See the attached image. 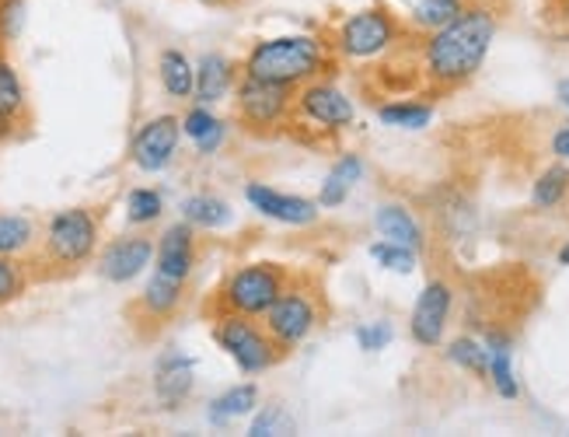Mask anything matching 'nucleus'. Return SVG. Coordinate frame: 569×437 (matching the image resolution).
<instances>
[{"label":"nucleus","mask_w":569,"mask_h":437,"mask_svg":"<svg viewBox=\"0 0 569 437\" xmlns=\"http://www.w3.org/2000/svg\"><path fill=\"white\" fill-rule=\"evenodd\" d=\"M492 39H497V14L489 8H465L455 21L427 36L423 75L440 88L472 81L492 50Z\"/></svg>","instance_id":"obj_1"},{"label":"nucleus","mask_w":569,"mask_h":437,"mask_svg":"<svg viewBox=\"0 0 569 437\" xmlns=\"http://www.w3.org/2000/svg\"><path fill=\"white\" fill-rule=\"evenodd\" d=\"M332 63H336L332 42L311 32H290V36L259 39L249 50V57H244L241 75L297 91L315 78H326Z\"/></svg>","instance_id":"obj_2"},{"label":"nucleus","mask_w":569,"mask_h":437,"mask_svg":"<svg viewBox=\"0 0 569 437\" xmlns=\"http://www.w3.org/2000/svg\"><path fill=\"white\" fill-rule=\"evenodd\" d=\"M213 339H217V347L238 364L241 375H262L283 357V350L277 347V339L269 336V329L259 319H252V315L217 311Z\"/></svg>","instance_id":"obj_3"},{"label":"nucleus","mask_w":569,"mask_h":437,"mask_svg":"<svg viewBox=\"0 0 569 437\" xmlns=\"http://www.w3.org/2000/svg\"><path fill=\"white\" fill-rule=\"evenodd\" d=\"M98 238H102L98 213L88 207H67L46 221L42 256L53 266H60V270H78V266H84L94 256Z\"/></svg>","instance_id":"obj_4"},{"label":"nucleus","mask_w":569,"mask_h":437,"mask_svg":"<svg viewBox=\"0 0 569 437\" xmlns=\"http://www.w3.org/2000/svg\"><path fill=\"white\" fill-rule=\"evenodd\" d=\"M287 280H290V274L280 262H244L224 280V287H220L217 311H238V315L262 319V315L273 308V301L280 298Z\"/></svg>","instance_id":"obj_5"},{"label":"nucleus","mask_w":569,"mask_h":437,"mask_svg":"<svg viewBox=\"0 0 569 437\" xmlns=\"http://www.w3.org/2000/svg\"><path fill=\"white\" fill-rule=\"evenodd\" d=\"M399 36H402L399 18L388 8L375 4V8H360L353 14H346L336 26L332 46H336V57L342 60H378L399 42Z\"/></svg>","instance_id":"obj_6"},{"label":"nucleus","mask_w":569,"mask_h":437,"mask_svg":"<svg viewBox=\"0 0 569 437\" xmlns=\"http://www.w3.org/2000/svg\"><path fill=\"white\" fill-rule=\"evenodd\" d=\"M318 322H321V301H318L315 290L301 280H287V287L280 290L273 308L262 315V326L269 329V336L277 339V347L283 354L308 344V336L318 329Z\"/></svg>","instance_id":"obj_7"},{"label":"nucleus","mask_w":569,"mask_h":437,"mask_svg":"<svg viewBox=\"0 0 569 437\" xmlns=\"http://www.w3.org/2000/svg\"><path fill=\"white\" fill-rule=\"evenodd\" d=\"M290 123L311 127L321 133H342L357 123V106L336 81L315 78L293 91V116Z\"/></svg>","instance_id":"obj_8"},{"label":"nucleus","mask_w":569,"mask_h":437,"mask_svg":"<svg viewBox=\"0 0 569 437\" xmlns=\"http://www.w3.org/2000/svg\"><path fill=\"white\" fill-rule=\"evenodd\" d=\"M234 106L238 119L256 133H269L290 123L293 116V91L283 85H269L259 78L241 75L234 85Z\"/></svg>","instance_id":"obj_9"},{"label":"nucleus","mask_w":569,"mask_h":437,"mask_svg":"<svg viewBox=\"0 0 569 437\" xmlns=\"http://www.w3.org/2000/svg\"><path fill=\"white\" fill-rule=\"evenodd\" d=\"M451 308H455V287L448 280H440V277L427 280L423 290H419L416 305H412V315H409L412 344L437 350L443 344V332H448Z\"/></svg>","instance_id":"obj_10"},{"label":"nucleus","mask_w":569,"mask_h":437,"mask_svg":"<svg viewBox=\"0 0 569 437\" xmlns=\"http://www.w3.org/2000/svg\"><path fill=\"white\" fill-rule=\"evenodd\" d=\"M179 140H182V119L171 116V112H161V116H151L147 123L133 133V143H130V158L140 172L147 176H158L164 168L176 161L179 155Z\"/></svg>","instance_id":"obj_11"},{"label":"nucleus","mask_w":569,"mask_h":437,"mask_svg":"<svg viewBox=\"0 0 569 437\" xmlns=\"http://www.w3.org/2000/svg\"><path fill=\"white\" fill-rule=\"evenodd\" d=\"M244 200H249V207L256 213L269 217V221H277V225H287V228H311L321 217L318 200L297 197V192H280L269 182H249L244 186Z\"/></svg>","instance_id":"obj_12"},{"label":"nucleus","mask_w":569,"mask_h":437,"mask_svg":"<svg viewBox=\"0 0 569 437\" xmlns=\"http://www.w3.org/2000/svg\"><path fill=\"white\" fill-rule=\"evenodd\" d=\"M158 241L151 235H119L98 256V274L109 284H130L154 262Z\"/></svg>","instance_id":"obj_13"},{"label":"nucleus","mask_w":569,"mask_h":437,"mask_svg":"<svg viewBox=\"0 0 569 437\" xmlns=\"http://www.w3.org/2000/svg\"><path fill=\"white\" fill-rule=\"evenodd\" d=\"M196 252H200V241H196V228L186 221L168 225L158 238V249H154V270L171 277V280H182L189 284L192 270H196Z\"/></svg>","instance_id":"obj_14"},{"label":"nucleus","mask_w":569,"mask_h":437,"mask_svg":"<svg viewBox=\"0 0 569 437\" xmlns=\"http://www.w3.org/2000/svg\"><path fill=\"white\" fill-rule=\"evenodd\" d=\"M238 78H241V70L228 53H217V50L203 53L200 60H196V95H192V99L203 102V106L224 102L228 95L234 91Z\"/></svg>","instance_id":"obj_15"},{"label":"nucleus","mask_w":569,"mask_h":437,"mask_svg":"<svg viewBox=\"0 0 569 437\" xmlns=\"http://www.w3.org/2000/svg\"><path fill=\"white\" fill-rule=\"evenodd\" d=\"M182 301H186V284L182 280H171V277H164V274H151V280L143 284V290H140V301H137V308H140V315L147 322H168L171 315H176L179 308H182Z\"/></svg>","instance_id":"obj_16"},{"label":"nucleus","mask_w":569,"mask_h":437,"mask_svg":"<svg viewBox=\"0 0 569 437\" xmlns=\"http://www.w3.org/2000/svg\"><path fill=\"white\" fill-rule=\"evenodd\" d=\"M192 368H196V360L179 354V350H171L158 360V371H154V393L158 399L168 406V409H176L189 393H192Z\"/></svg>","instance_id":"obj_17"},{"label":"nucleus","mask_w":569,"mask_h":437,"mask_svg":"<svg viewBox=\"0 0 569 437\" xmlns=\"http://www.w3.org/2000/svg\"><path fill=\"white\" fill-rule=\"evenodd\" d=\"M182 137H189L196 143V155H217L220 148H224L228 140V123L213 112V106H203L196 102L186 116H182Z\"/></svg>","instance_id":"obj_18"},{"label":"nucleus","mask_w":569,"mask_h":437,"mask_svg":"<svg viewBox=\"0 0 569 437\" xmlns=\"http://www.w3.org/2000/svg\"><path fill=\"white\" fill-rule=\"evenodd\" d=\"M360 179H363V158L360 155H342L329 172H326V179H321V189H318V207L321 210H336V207H342L346 200L353 197V189L360 186Z\"/></svg>","instance_id":"obj_19"},{"label":"nucleus","mask_w":569,"mask_h":437,"mask_svg":"<svg viewBox=\"0 0 569 437\" xmlns=\"http://www.w3.org/2000/svg\"><path fill=\"white\" fill-rule=\"evenodd\" d=\"M375 228H378L381 238L399 241V246H409L416 252H423V246H427L423 225H419L416 213L409 207H402V203H381L375 210Z\"/></svg>","instance_id":"obj_20"},{"label":"nucleus","mask_w":569,"mask_h":437,"mask_svg":"<svg viewBox=\"0 0 569 437\" xmlns=\"http://www.w3.org/2000/svg\"><path fill=\"white\" fill-rule=\"evenodd\" d=\"M158 81L168 99L189 102L196 95V63L182 50H161L158 57Z\"/></svg>","instance_id":"obj_21"},{"label":"nucleus","mask_w":569,"mask_h":437,"mask_svg":"<svg viewBox=\"0 0 569 437\" xmlns=\"http://www.w3.org/2000/svg\"><path fill=\"white\" fill-rule=\"evenodd\" d=\"M486 350H489V381L503 399L521 396V381L513 371V344L503 332H489L486 336Z\"/></svg>","instance_id":"obj_22"},{"label":"nucleus","mask_w":569,"mask_h":437,"mask_svg":"<svg viewBox=\"0 0 569 437\" xmlns=\"http://www.w3.org/2000/svg\"><path fill=\"white\" fill-rule=\"evenodd\" d=\"M259 409V388L252 381H244V385H234L228 388V393H220L210 409H207V420L213 427H228L241 417H252V413Z\"/></svg>","instance_id":"obj_23"},{"label":"nucleus","mask_w":569,"mask_h":437,"mask_svg":"<svg viewBox=\"0 0 569 437\" xmlns=\"http://www.w3.org/2000/svg\"><path fill=\"white\" fill-rule=\"evenodd\" d=\"M182 217L192 228H207V231H220L234 221V210L228 200L213 197V192H196V197L182 200Z\"/></svg>","instance_id":"obj_24"},{"label":"nucleus","mask_w":569,"mask_h":437,"mask_svg":"<svg viewBox=\"0 0 569 437\" xmlns=\"http://www.w3.org/2000/svg\"><path fill=\"white\" fill-rule=\"evenodd\" d=\"M378 119L391 130H427L433 123V106L412 102V99L385 102V106H378Z\"/></svg>","instance_id":"obj_25"},{"label":"nucleus","mask_w":569,"mask_h":437,"mask_svg":"<svg viewBox=\"0 0 569 437\" xmlns=\"http://www.w3.org/2000/svg\"><path fill=\"white\" fill-rule=\"evenodd\" d=\"M36 246V225L24 213H0V256L21 259Z\"/></svg>","instance_id":"obj_26"},{"label":"nucleus","mask_w":569,"mask_h":437,"mask_svg":"<svg viewBox=\"0 0 569 437\" xmlns=\"http://www.w3.org/2000/svg\"><path fill=\"white\" fill-rule=\"evenodd\" d=\"M566 197H569V168L562 161H556V165H549L546 172L535 179V186H531V203L538 210H552Z\"/></svg>","instance_id":"obj_27"},{"label":"nucleus","mask_w":569,"mask_h":437,"mask_svg":"<svg viewBox=\"0 0 569 437\" xmlns=\"http://www.w3.org/2000/svg\"><path fill=\"white\" fill-rule=\"evenodd\" d=\"M0 109H4L11 119H18V123L29 116V91H24L18 67L4 53H0Z\"/></svg>","instance_id":"obj_28"},{"label":"nucleus","mask_w":569,"mask_h":437,"mask_svg":"<svg viewBox=\"0 0 569 437\" xmlns=\"http://www.w3.org/2000/svg\"><path fill=\"white\" fill-rule=\"evenodd\" d=\"M448 360L455 368L476 375V378H489V350H486V339L476 336H458L448 344Z\"/></svg>","instance_id":"obj_29"},{"label":"nucleus","mask_w":569,"mask_h":437,"mask_svg":"<svg viewBox=\"0 0 569 437\" xmlns=\"http://www.w3.org/2000/svg\"><path fill=\"white\" fill-rule=\"evenodd\" d=\"M161 213H164V197L158 189L151 186H137L127 192V221L133 228H151L161 221Z\"/></svg>","instance_id":"obj_30"},{"label":"nucleus","mask_w":569,"mask_h":437,"mask_svg":"<svg viewBox=\"0 0 569 437\" xmlns=\"http://www.w3.org/2000/svg\"><path fill=\"white\" fill-rule=\"evenodd\" d=\"M367 256L375 259V262L381 266V270H388V274H402V277L416 274V266H419V252H416V249L399 246V241H388V238L375 241V246L367 249Z\"/></svg>","instance_id":"obj_31"},{"label":"nucleus","mask_w":569,"mask_h":437,"mask_svg":"<svg viewBox=\"0 0 569 437\" xmlns=\"http://www.w3.org/2000/svg\"><path fill=\"white\" fill-rule=\"evenodd\" d=\"M461 11H465V0H416L412 26L427 29V32H437V29L448 26V21H455Z\"/></svg>","instance_id":"obj_32"},{"label":"nucleus","mask_w":569,"mask_h":437,"mask_svg":"<svg viewBox=\"0 0 569 437\" xmlns=\"http://www.w3.org/2000/svg\"><path fill=\"white\" fill-rule=\"evenodd\" d=\"M353 339H357V347H360L363 354H381V350L391 347L395 329H391V322H385V319L360 322V326L353 329Z\"/></svg>","instance_id":"obj_33"},{"label":"nucleus","mask_w":569,"mask_h":437,"mask_svg":"<svg viewBox=\"0 0 569 437\" xmlns=\"http://www.w3.org/2000/svg\"><path fill=\"white\" fill-rule=\"evenodd\" d=\"M24 295V266L11 256H0V308Z\"/></svg>","instance_id":"obj_34"},{"label":"nucleus","mask_w":569,"mask_h":437,"mask_svg":"<svg viewBox=\"0 0 569 437\" xmlns=\"http://www.w3.org/2000/svg\"><path fill=\"white\" fill-rule=\"evenodd\" d=\"M293 430V420L287 417L283 406H262L256 409V420L249 424V434L252 437H266V434H290Z\"/></svg>","instance_id":"obj_35"},{"label":"nucleus","mask_w":569,"mask_h":437,"mask_svg":"<svg viewBox=\"0 0 569 437\" xmlns=\"http://www.w3.org/2000/svg\"><path fill=\"white\" fill-rule=\"evenodd\" d=\"M21 18H24V0H4V4H0V36L4 39L18 36Z\"/></svg>","instance_id":"obj_36"},{"label":"nucleus","mask_w":569,"mask_h":437,"mask_svg":"<svg viewBox=\"0 0 569 437\" xmlns=\"http://www.w3.org/2000/svg\"><path fill=\"white\" fill-rule=\"evenodd\" d=\"M552 155H556L559 161H569V119L552 133Z\"/></svg>","instance_id":"obj_37"},{"label":"nucleus","mask_w":569,"mask_h":437,"mask_svg":"<svg viewBox=\"0 0 569 437\" xmlns=\"http://www.w3.org/2000/svg\"><path fill=\"white\" fill-rule=\"evenodd\" d=\"M14 127H18V119H11L4 109H0V140H8L14 133Z\"/></svg>","instance_id":"obj_38"},{"label":"nucleus","mask_w":569,"mask_h":437,"mask_svg":"<svg viewBox=\"0 0 569 437\" xmlns=\"http://www.w3.org/2000/svg\"><path fill=\"white\" fill-rule=\"evenodd\" d=\"M556 95H559V102L569 109V78L566 81H559V88H556Z\"/></svg>","instance_id":"obj_39"},{"label":"nucleus","mask_w":569,"mask_h":437,"mask_svg":"<svg viewBox=\"0 0 569 437\" xmlns=\"http://www.w3.org/2000/svg\"><path fill=\"white\" fill-rule=\"evenodd\" d=\"M559 262H562V266H569V241L559 249Z\"/></svg>","instance_id":"obj_40"},{"label":"nucleus","mask_w":569,"mask_h":437,"mask_svg":"<svg viewBox=\"0 0 569 437\" xmlns=\"http://www.w3.org/2000/svg\"><path fill=\"white\" fill-rule=\"evenodd\" d=\"M207 4H220V0H207Z\"/></svg>","instance_id":"obj_41"}]
</instances>
